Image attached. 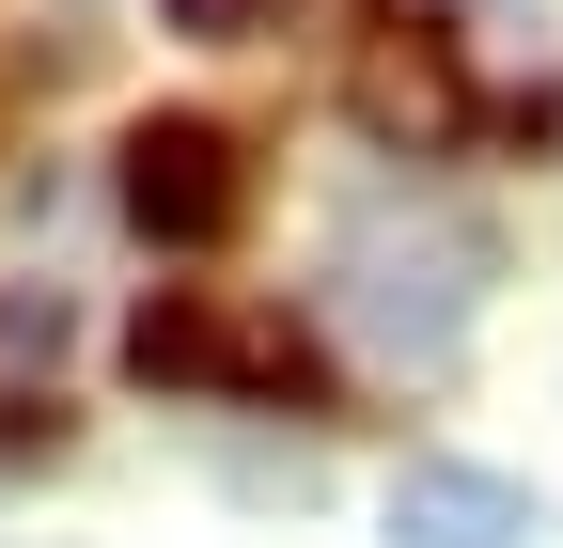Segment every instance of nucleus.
Instances as JSON below:
<instances>
[{
	"instance_id": "nucleus-3",
	"label": "nucleus",
	"mask_w": 563,
	"mask_h": 548,
	"mask_svg": "<svg viewBox=\"0 0 563 548\" xmlns=\"http://www.w3.org/2000/svg\"><path fill=\"white\" fill-rule=\"evenodd\" d=\"M110 204L157 251H220L251 220V157H235V125H203V110H157V125H125V157H110Z\"/></svg>"
},
{
	"instance_id": "nucleus-4",
	"label": "nucleus",
	"mask_w": 563,
	"mask_h": 548,
	"mask_svg": "<svg viewBox=\"0 0 563 548\" xmlns=\"http://www.w3.org/2000/svg\"><path fill=\"white\" fill-rule=\"evenodd\" d=\"M532 486L517 470H470V454H422L407 486H391V548H532Z\"/></svg>"
},
{
	"instance_id": "nucleus-5",
	"label": "nucleus",
	"mask_w": 563,
	"mask_h": 548,
	"mask_svg": "<svg viewBox=\"0 0 563 548\" xmlns=\"http://www.w3.org/2000/svg\"><path fill=\"white\" fill-rule=\"evenodd\" d=\"M361 110L407 125V142H454V125H470V95H454L439 47H361Z\"/></svg>"
},
{
	"instance_id": "nucleus-2",
	"label": "nucleus",
	"mask_w": 563,
	"mask_h": 548,
	"mask_svg": "<svg viewBox=\"0 0 563 548\" xmlns=\"http://www.w3.org/2000/svg\"><path fill=\"white\" fill-rule=\"evenodd\" d=\"M125 376L141 392H251V407H313L329 376H313V329H282V314H251V298H220V283H157L125 314Z\"/></svg>"
},
{
	"instance_id": "nucleus-6",
	"label": "nucleus",
	"mask_w": 563,
	"mask_h": 548,
	"mask_svg": "<svg viewBox=\"0 0 563 548\" xmlns=\"http://www.w3.org/2000/svg\"><path fill=\"white\" fill-rule=\"evenodd\" d=\"M173 17H188V32H251L266 0H173Z\"/></svg>"
},
{
	"instance_id": "nucleus-1",
	"label": "nucleus",
	"mask_w": 563,
	"mask_h": 548,
	"mask_svg": "<svg viewBox=\"0 0 563 548\" xmlns=\"http://www.w3.org/2000/svg\"><path fill=\"white\" fill-rule=\"evenodd\" d=\"M470 298H485V235L439 220V204H376V220L344 235V329H361L376 361H422V376H439L470 346Z\"/></svg>"
}]
</instances>
